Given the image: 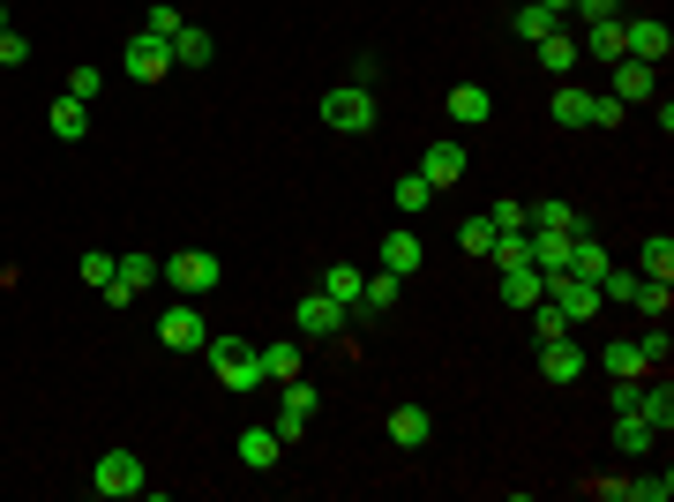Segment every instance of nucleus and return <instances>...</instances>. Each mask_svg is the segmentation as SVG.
<instances>
[{"label": "nucleus", "mask_w": 674, "mask_h": 502, "mask_svg": "<svg viewBox=\"0 0 674 502\" xmlns=\"http://www.w3.org/2000/svg\"><path fill=\"white\" fill-rule=\"evenodd\" d=\"M585 53H577V38L570 31H554V38H540V68H548L554 83H570V68H577Z\"/></svg>", "instance_id": "a878e982"}, {"label": "nucleus", "mask_w": 674, "mask_h": 502, "mask_svg": "<svg viewBox=\"0 0 674 502\" xmlns=\"http://www.w3.org/2000/svg\"><path fill=\"white\" fill-rule=\"evenodd\" d=\"M532 353H540V376H548V382H577V376H585V360H592L577 337H548V345H532Z\"/></svg>", "instance_id": "f8f14e48"}, {"label": "nucleus", "mask_w": 674, "mask_h": 502, "mask_svg": "<svg viewBox=\"0 0 674 502\" xmlns=\"http://www.w3.org/2000/svg\"><path fill=\"white\" fill-rule=\"evenodd\" d=\"M637 353H644V368H660V360H674V337H667V323H652V331L637 337Z\"/></svg>", "instance_id": "79ce46f5"}, {"label": "nucleus", "mask_w": 674, "mask_h": 502, "mask_svg": "<svg viewBox=\"0 0 674 502\" xmlns=\"http://www.w3.org/2000/svg\"><path fill=\"white\" fill-rule=\"evenodd\" d=\"M158 345L166 353H203L211 345V323L195 315V300H172L166 315H158Z\"/></svg>", "instance_id": "39448f33"}, {"label": "nucleus", "mask_w": 674, "mask_h": 502, "mask_svg": "<svg viewBox=\"0 0 674 502\" xmlns=\"http://www.w3.org/2000/svg\"><path fill=\"white\" fill-rule=\"evenodd\" d=\"M652 443H660V427L644 413H615V450H622V458H644Z\"/></svg>", "instance_id": "412c9836"}, {"label": "nucleus", "mask_w": 674, "mask_h": 502, "mask_svg": "<svg viewBox=\"0 0 674 502\" xmlns=\"http://www.w3.org/2000/svg\"><path fill=\"white\" fill-rule=\"evenodd\" d=\"M0 31H8V8H0Z\"/></svg>", "instance_id": "864d4df0"}, {"label": "nucleus", "mask_w": 674, "mask_h": 502, "mask_svg": "<svg viewBox=\"0 0 674 502\" xmlns=\"http://www.w3.org/2000/svg\"><path fill=\"white\" fill-rule=\"evenodd\" d=\"M487 225H495V233H525V203H509V196H503V203L487 210Z\"/></svg>", "instance_id": "de8ad7c7"}, {"label": "nucleus", "mask_w": 674, "mask_h": 502, "mask_svg": "<svg viewBox=\"0 0 674 502\" xmlns=\"http://www.w3.org/2000/svg\"><path fill=\"white\" fill-rule=\"evenodd\" d=\"M540 8H554V15H562V8H577V0H540Z\"/></svg>", "instance_id": "603ef678"}, {"label": "nucleus", "mask_w": 674, "mask_h": 502, "mask_svg": "<svg viewBox=\"0 0 674 502\" xmlns=\"http://www.w3.org/2000/svg\"><path fill=\"white\" fill-rule=\"evenodd\" d=\"M622 113H630V105H622L615 90H592V127H622Z\"/></svg>", "instance_id": "c03bdc74"}, {"label": "nucleus", "mask_w": 674, "mask_h": 502, "mask_svg": "<svg viewBox=\"0 0 674 502\" xmlns=\"http://www.w3.org/2000/svg\"><path fill=\"white\" fill-rule=\"evenodd\" d=\"M487 263H495V270H517V263H532V225H525V233H495Z\"/></svg>", "instance_id": "f704fd0d"}, {"label": "nucleus", "mask_w": 674, "mask_h": 502, "mask_svg": "<svg viewBox=\"0 0 674 502\" xmlns=\"http://www.w3.org/2000/svg\"><path fill=\"white\" fill-rule=\"evenodd\" d=\"M615 98H622V105H644V98H652V90H660V76H652V68H644V60H615Z\"/></svg>", "instance_id": "aec40b11"}, {"label": "nucleus", "mask_w": 674, "mask_h": 502, "mask_svg": "<svg viewBox=\"0 0 674 502\" xmlns=\"http://www.w3.org/2000/svg\"><path fill=\"white\" fill-rule=\"evenodd\" d=\"M577 53H592V60H607V68H615V60H622V15L585 23V45H577Z\"/></svg>", "instance_id": "b1692460"}, {"label": "nucleus", "mask_w": 674, "mask_h": 502, "mask_svg": "<svg viewBox=\"0 0 674 502\" xmlns=\"http://www.w3.org/2000/svg\"><path fill=\"white\" fill-rule=\"evenodd\" d=\"M562 270H570V278H592V286L607 278V248H599V233H592V225L570 241V263H562Z\"/></svg>", "instance_id": "6ab92c4d"}, {"label": "nucleus", "mask_w": 674, "mask_h": 502, "mask_svg": "<svg viewBox=\"0 0 674 502\" xmlns=\"http://www.w3.org/2000/svg\"><path fill=\"white\" fill-rule=\"evenodd\" d=\"M487 113H495V98H487L480 83H458V90H450V121H458V127H480Z\"/></svg>", "instance_id": "cd10ccee"}, {"label": "nucleus", "mask_w": 674, "mask_h": 502, "mask_svg": "<svg viewBox=\"0 0 674 502\" xmlns=\"http://www.w3.org/2000/svg\"><path fill=\"white\" fill-rule=\"evenodd\" d=\"M637 278H667V286H674V241H667V233H652V241L637 248Z\"/></svg>", "instance_id": "473e14b6"}, {"label": "nucleus", "mask_w": 674, "mask_h": 502, "mask_svg": "<svg viewBox=\"0 0 674 502\" xmlns=\"http://www.w3.org/2000/svg\"><path fill=\"white\" fill-rule=\"evenodd\" d=\"M548 337H570V315H562L554 300H540V308H532V345H548Z\"/></svg>", "instance_id": "58836bf2"}, {"label": "nucleus", "mask_w": 674, "mask_h": 502, "mask_svg": "<svg viewBox=\"0 0 674 502\" xmlns=\"http://www.w3.org/2000/svg\"><path fill=\"white\" fill-rule=\"evenodd\" d=\"M390 443H397V450H427V443H435V413H427V405H397V413H390Z\"/></svg>", "instance_id": "2eb2a0df"}, {"label": "nucleus", "mask_w": 674, "mask_h": 502, "mask_svg": "<svg viewBox=\"0 0 674 502\" xmlns=\"http://www.w3.org/2000/svg\"><path fill=\"white\" fill-rule=\"evenodd\" d=\"M158 278H166L180 300H203V293H217V286H225V263H217L211 248H180V255H166V263H158Z\"/></svg>", "instance_id": "f257e3e1"}, {"label": "nucleus", "mask_w": 674, "mask_h": 502, "mask_svg": "<svg viewBox=\"0 0 674 502\" xmlns=\"http://www.w3.org/2000/svg\"><path fill=\"white\" fill-rule=\"evenodd\" d=\"M143 31H150V38H166V45H172V31H180V8H172V0H158V8L143 15Z\"/></svg>", "instance_id": "a18cd8bd"}, {"label": "nucleus", "mask_w": 674, "mask_h": 502, "mask_svg": "<svg viewBox=\"0 0 674 502\" xmlns=\"http://www.w3.org/2000/svg\"><path fill=\"white\" fill-rule=\"evenodd\" d=\"M150 286H158V255L121 248V263H113V286H105V300H113V308H127L135 293H150Z\"/></svg>", "instance_id": "1a4fd4ad"}, {"label": "nucleus", "mask_w": 674, "mask_h": 502, "mask_svg": "<svg viewBox=\"0 0 674 502\" xmlns=\"http://www.w3.org/2000/svg\"><path fill=\"white\" fill-rule=\"evenodd\" d=\"M121 76H127V83H166V76H172V45L150 38V31H135V38L121 45Z\"/></svg>", "instance_id": "20e7f679"}, {"label": "nucleus", "mask_w": 674, "mask_h": 502, "mask_svg": "<svg viewBox=\"0 0 674 502\" xmlns=\"http://www.w3.org/2000/svg\"><path fill=\"white\" fill-rule=\"evenodd\" d=\"M525 225H540V233H585V210L577 203H525Z\"/></svg>", "instance_id": "a211bd4d"}, {"label": "nucleus", "mask_w": 674, "mask_h": 502, "mask_svg": "<svg viewBox=\"0 0 674 502\" xmlns=\"http://www.w3.org/2000/svg\"><path fill=\"white\" fill-rule=\"evenodd\" d=\"M31 60V38L23 31H0V68H23Z\"/></svg>", "instance_id": "09e8293b"}, {"label": "nucleus", "mask_w": 674, "mask_h": 502, "mask_svg": "<svg viewBox=\"0 0 674 502\" xmlns=\"http://www.w3.org/2000/svg\"><path fill=\"white\" fill-rule=\"evenodd\" d=\"M203 353H211V376L225 382V390H240V398H248V390H262V345H240V337H211Z\"/></svg>", "instance_id": "f03ea898"}, {"label": "nucleus", "mask_w": 674, "mask_h": 502, "mask_svg": "<svg viewBox=\"0 0 674 502\" xmlns=\"http://www.w3.org/2000/svg\"><path fill=\"white\" fill-rule=\"evenodd\" d=\"M293 376H300V337L262 345V382H293Z\"/></svg>", "instance_id": "7c9ffc66"}, {"label": "nucleus", "mask_w": 674, "mask_h": 502, "mask_svg": "<svg viewBox=\"0 0 674 502\" xmlns=\"http://www.w3.org/2000/svg\"><path fill=\"white\" fill-rule=\"evenodd\" d=\"M278 458H285V435H278V427H240V465H248V472H278Z\"/></svg>", "instance_id": "4468645a"}, {"label": "nucleus", "mask_w": 674, "mask_h": 502, "mask_svg": "<svg viewBox=\"0 0 674 502\" xmlns=\"http://www.w3.org/2000/svg\"><path fill=\"white\" fill-rule=\"evenodd\" d=\"M570 241H577V233H540V225H532V263H540V278L570 263Z\"/></svg>", "instance_id": "72a5a7b5"}, {"label": "nucleus", "mask_w": 674, "mask_h": 502, "mask_svg": "<svg viewBox=\"0 0 674 502\" xmlns=\"http://www.w3.org/2000/svg\"><path fill=\"white\" fill-rule=\"evenodd\" d=\"M674 495V472H652V480H630V502H667Z\"/></svg>", "instance_id": "49530a36"}, {"label": "nucleus", "mask_w": 674, "mask_h": 502, "mask_svg": "<svg viewBox=\"0 0 674 502\" xmlns=\"http://www.w3.org/2000/svg\"><path fill=\"white\" fill-rule=\"evenodd\" d=\"M577 15H585V23H607V15H622V0H577Z\"/></svg>", "instance_id": "3c124183"}, {"label": "nucleus", "mask_w": 674, "mask_h": 502, "mask_svg": "<svg viewBox=\"0 0 674 502\" xmlns=\"http://www.w3.org/2000/svg\"><path fill=\"white\" fill-rule=\"evenodd\" d=\"M548 121H562V127H592V90L562 83V90H554V105H548Z\"/></svg>", "instance_id": "c756f323"}, {"label": "nucleus", "mask_w": 674, "mask_h": 502, "mask_svg": "<svg viewBox=\"0 0 674 502\" xmlns=\"http://www.w3.org/2000/svg\"><path fill=\"white\" fill-rule=\"evenodd\" d=\"M405 300V278H390V270H375L368 286H360V315H390Z\"/></svg>", "instance_id": "c85d7f7f"}, {"label": "nucleus", "mask_w": 674, "mask_h": 502, "mask_svg": "<svg viewBox=\"0 0 674 502\" xmlns=\"http://www.w3.org/2000/svg\"><path fill=\"white\" fill-rule=\"evenodd\" d=\"M630 308H637V315H652V323H667V308H674V286H667V278H637Z\"/></svg>", "instance_id": "2f4dec72"}, {"label": "nucleus", "mask_w": 674, "mask_h": 502, "mask_svg": "<svg viewBox=\"0 0 674 502\" xmlns=\"http://www.w3.org/2000/svg\"><path fill=\"white\" fill-rule=\"evenodd\" d=\"M495 286H503V300H509V308H540V300H548V278H540V263L495 270Z\"/></svg>", "instance_id": "ddd939ff"}, {"label": "nucleus", "mask_w": 674, "mask_h": 502, "mask_svg": "<svg viewBox=\"0 0 674 502\" xmlns=\"http://www.w3.org/2000/svg\"><path fill=\"white\" fill-rule=\"evenodd\" d=\"M323 121H330L337 135H375V90L337 83L330 98H323Z\"/></svg>", "instance_id": "7ed1b4c3"}, {"label": "nucleus", "mask_w": 674, "mask_h": 502, "mask_svg": "<svg viewBox=\"0 0 674 502\" xmlns=\"http://www.w3.org/2000/svg\"><path fill=\"white\" fill-rule=\"evenodd\" d=\"M98 90H105V68H90V60H83V68H68V98H83V105H90Z\"/></svg>", "instance_id": "37998d69"}, {"label": "nucleus", "mask_w": 674, "mask_h": 502, "mask_svg": "<svg viewBox=\"0 0 674 502\" xmlns=\"http://www.w3.org/2000/svg\"><path fill=\"white\" fill-rule=\"evenodd\" d=\"M382 270L390 278H420V233H390L382 241Z\"/></svg>", "instance_id": "4be33fe9"}, {"label": "nucleus", "mask_w": 674, "mask_h": 502, "mask_svg": "<svg viewBox=\"0 0 674 502\" xmlns=\"http://www.w3.org/2000/svg\"><path fill=\"white\" fill-rule=\"evenodd\" d=\"M458 248L472 255V263H480V255L495 248V225H487V217H464V225H458Z\"/></svg>", "instance_id": "ea45409f"}, {"label": "nucleus", "mask_w": 674, "mask_h": 502, "mask_svg": "<svg viewBox=\"0 0 674 502\" xmlns=\"http://www.w3.org/2000/svg\"><path fill=\"white\" fill-rule=\"evenodd\" d=\"M599 360H607V376H652V368H644V353H637V337H615V345H599Z\"/></svg>", "instance_id": "e433bc0d"}, {"label": "nucleus", "mask_w": 674, "mask_h": 502, "mask_svg": "<svg viewBox=\"0 0 674 502\" xmlns=\"http://www.w3.org/2000/svg\"><path fill=\"white\" fill-rule=\"evenodd\" d=\"M637 413L652 420L660 435H667V427H674V390H667V376H660V382H637Z\"/></svg>", "instance_id": "bb28decb"}, {"label": "nucleus", "mask_w": 674, "mask_h": 502, "mask_svg": "<svg viewBox=\"0 0 674 502\" xmlns=\"http://www.w3.org/2000/svg\"><path fill=\"white\" fill-rule=\"evenodd\" d=\"M113 263H121V255H105V248H90L83 263H76V278H83L90 293H105V286H113Z\"/></svg>", "instance_id": "4c0bfd02"}, {"label": "nucleus", "mask_w": 674, "mask_h": 502, "mask_svg": "<svg viewBox=\"0 0 674 502\" xmlns=\"http://www.w3.org/2000/svg\"><path fill=\"white\" fill-rule=\"evenodd\" d=\"M464 166H472V158H464V143H427V150H420V180L435 188V196H442V188H458Z\"/></svg>", "instance_id": "9b49d317"}, {"label": "nucleus", "mask_w": 674, "mask_h": 502, "mask_svg": "<svg viewBox=\"0 0 674 502\" xmlns=\"http://www.w3.org/2000/svg\"><path fill=\"white\" fill-rule=\"evenodd\" d=\"M360 286H368V278H360V263H330V270H323V293H330L345 315L360 308Z\"/></svg>", "instance_id": "393cba45"}, {"label": "nucleus", "mask_w": 674, "mask_h": 502, "mask_svg": "<svg viewBox=\"0 0 674 502\" xmlns=\"http://www.w3.org/2000/svg\"><path fill=\"white\" fill-rule=\"evenodd\" d=\"M667 53H674V38H667V23H660V15H622V60L660 68Z\"/></svg>", "instance_id": "423d86ee"}, {"label": "nucleus", "mask_w": 674, "mask_h": 502, "mask_svg": "<svg viewBox=\"0 0 674 502\" xmlns=\"http://www.w3.org/2000/svg\"><path fill=\"white\" fill-rule=\"evenodd\" d=\"M548 300L570 315V331H577V323H592V315L607 308V300H599V286H592V278H570V270H548Z\"/></svg>", "instance_id": "0eeeda50"}, {"label": "nucleus", "mask_w": 674, "mask_h": 502, "mask_svg": "<svg viewBox=\"0 0 674 502\" xmlns=\"http://www.w3.org/2000/svg\"><path fill=\"white\" fill-rule=\"evenodd\" d=\"M427 203H435V188H427L420 172H405V180H397V210H405V217H420Z\"/></svg>", "instance_id": "a19ab883"}, {"label": "nucleus", "mask_w": 674, "mask_h": 502, "mask_svg": "<svg viewBox=\"0 0 674 502\" xmlns=\"http://www.w3.org/2000/svg\"><path fill=\"white\" fill-rule=\"evenodd\" d=\"M90 488H98V495H143V458H135V450H105V458L90 465Z\"/></svg>", "instance_id": "6e6552de"}, {"label": "nucleus", "mask_w": 674, "mask_h": 502, "mask_svg": "<svg viewBox=\"0 0 674 502\" xmlns=\"http://www.w3.org/2000/svg\"><path fill=\"white\" fill-rule=\"evenodd\" d=\"M45 127H53L60 143H83V135H90V105H83V98H68V90H60V98H53V113H45Z\"/></svg>", "instance_id": "f3484780"}, {"label": "nucleus", "mask_w": 674, "mask_h": 502, "mask_svg": "<svg viewBox=\"0 0 674 502\" xmlns=\"http://www.w3.org/2000/svg\"><path fill=\"white\" fill-rule=\"evenodd\" d=\"M585 495H607V502H630V480H607V472H599V480H585Z\"/></svg>", "instance_id": "8fccbe9b"}, {"label": "nucleus", "mask_w": 674, "mask_h": 502, "mask_svg": "<svg viewBox=\"0 0 674 502\" xmlns=\"http://www.w3.org/2000/svg\"><path fill=\"white\" fill-rule=\"evenodd\" d=\"M345 331V308H337L330 293H307L300 300V337H337Z\"/></svg>", "instance_id": "dca6fc26"}, {"label": "nucleus", "mask_w": 674, "mask_h": 502, "mask_svg": "<svg viewBox=\"0 0 674 502\" xmlns=\"http://www.w3.org/2000/svg\"><path fill=\"white\" fill-rule=\"evenodd\" d=\"M554 31H562V15H554V8H540V0H525V8H517V38H554Z\"/></svg>", "instance_id": "c9c22d12"}, {"label": "nucleus", "mask_w": 674, "mask_h": 502, "mask_svg": "<svg viewBox=\"0 0 674 502\" xmlns=\"http://www.w3.org/2000/svg\"><path fill=\"white\" fill-rule=\"evenodd\" d=\"M211 31H195V23H180V31H172V68H211Z\"/></svg>", "instance_id": "5701e85b"}, {"label": "nucleus", "mask_w": 674, "mask_h": 502, "mask_svg": "<svg viewBox=\"0 0 674 502\" xmlns=\"http://www.w3.org/2000/svg\"><path fill=\"white\" fill-rule=\"evenodd\" d=\"M315 405H323V398H315V382H307V376L278 382V435L300 443V435H307V420H315Z\"/></svg>", "instance_id": "9d476101"}]
</instances>
